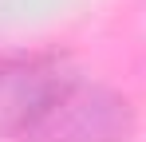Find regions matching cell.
I'll use <instances>...</instances> for the list:
<instances>
[{"label": "cell", "instance_id": "1", "mask_svg": "<svg viewBox=\"0 0 146 142\" xmlns=\"http://www.w3.org/2000/svg\"><path fill=\"white\" fill-rule=\"evenodd\" d=\"M134 107L119 91L71 75L20 142H126Z\"/></svg>", "mask_w": 146, "mask_h": 142}, {"label": "cell", "instance_id": "2", "mask_svg": "<svg viewBox=\"0 0 146 142\" xmlns=\"http://www.w3.org/2000/svg\"><path fill=\"white\" fill-rule=\"evenodd\" d=\"M67 79L55 55H0V134L24 138Z\"/></svg>", "mask_w": 146, "mask_h": 142}]
</instances>
